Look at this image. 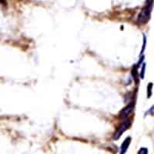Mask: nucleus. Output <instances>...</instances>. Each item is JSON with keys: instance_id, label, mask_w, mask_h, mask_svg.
<instances>
[{"instance_id": "obj_1", "label": "nucleus", "mask_w": 154, "mask_h": 154, "mask_svg": "<svg viewBox=\"0 0 154 154\" xmlns=\"http://www.w3.org/2000/svg\"><path fill=\"white\" fill-rule=\"evenodd\" d=\"M152 9V2L147 3L145 7L142 9L139 14L138 18H137V22L140 24H145L149 21L150 19L151 12Z\"/></svg>"}, {"instance_id": "obj_2", "label": "nucleus", "mask_w": 154, "mask_h": 154, "mask_svg": "<svg viewBox=\"0 0 154 154\" xmlns=\"http://www.w3.org/2000/svg\"><path fill=\"white\" fill-rule=\"evenodd\" d=\"M131 126V122L130 120H126L125 122H123L120 126L118 127V129L116 130V132L113 134V140H118L119 137L123 135V133L126 131V130H128L129 128Z\"/></svg>"}, {"instance_id": "obj_3", "label": "nucleus", "mask_w": 154, "mask_h": 154, "mask_svg": "<svg viewBox=\"0 0 154 154\" xmlns=\"http://www.w3.org/2000/svg\"><path fill=\"white\" fill-rule=\"evenodd\" d=\"M133 107H134V103H133L129 104L128 106H126L123 109V110L121 111L120 113H119L120 118L123 119V118H126L127 116H129L130 114L132 112V111L133 110Z\"/></svg>"}, {"instance_id": "obj_4", "label": "nucleus", "mask_w": 154, "mask_h": 154, "mask_svg": "<svg viewBox=\"0 0 154 154\" xmlns=\"http://www.w3.org/2000/svg\"><path fill=\"white\" fill-rule=\"evenodd\" d=\"M130 143H131V138L129 137H127V138H126L124 141H123V143H122V145H121L120 152H119V153L120 154L126 153V151H127L128 147H129V146H130Z\"/></svg>"}, {"instance_id": "obj_5", "label": "nucleus", "mask_w": 154, "mask_h": 154, "mask_svg": "<svg viewBox=\"0 0 154 154\" xmlns=\"http://www.w3.org/2000/svg\"><path fill=\"white\" fill-rule=\"evenodd\" d=\"M152 83H149V85H148V86H147V96H148V98H149L150 97V96L152 95Z\"/></svg>"}, {"instance_id": "obj_6", "label": "nucleus", "mask_w": 154, "mask_h": 154, "mask_svg": "<svg viewBox=\"0 0 154 154\" xmlns=\"http://www.w3.org/2000/svg\"><path fill=\"white\" fill-rule=\"evenodd\" d=\"M138 154H148V149H147V148L143 147V148H141V149L139 150Z\"/></svg>"}, {"instance_id": "obj_7", "label": "nucleus", "mask_w": 154, "mask_h": 154, "mask_svg": "<svg viewBox=\"0 0 154 154\" xmlns=\"http://www.w3.org/2000/svg\"><path fill=\"white\" fill-rule=\"evenodd\" d=\"M143 68H142V70H141V73H140V76H141V78H143L144 76V72H145V68H146V64L145 63H143Z\"/></svg>"}, {"instance_id": "obj_8", "label": "nucleus", "mask_w": 154, "mask_h": 154, "mask_svg": "<svg viewBox=\"0 0 154 154\" xmlns=\"http://www.w3.org/2000/svg\"><path fill=\"white\" fill-rule=\"evenodd\" d=\"M152 0H146V3H149V2H152Z\"/></svg>"}]
</instances>
